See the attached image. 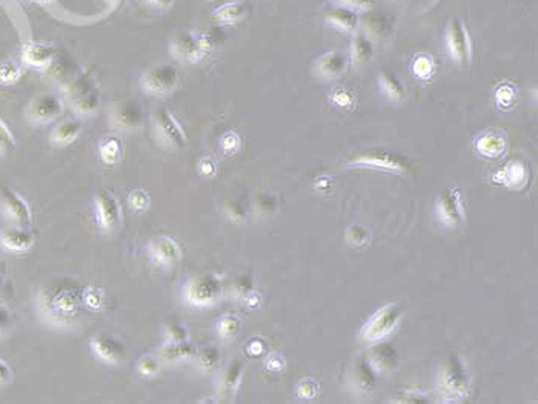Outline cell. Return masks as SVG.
<instances>
[{"instance_id": "cell-61", "label": "cell", "mask_w": 538, "mask_h": 404, "mask_svg": "<svg viewBox=\"0 0 538 404\" xmlns=\"http://www.w3.org/2000/svg\"><path fill=\"white\" fill-rule=\"evenodd\" d=\"M42 2H45V0H42Z\"/></svg>"}, {"instance_id": "cell-43", "label": "cell", "mask_w": 538, "mask_h": 404, "mask_svg": "<svg viewBox=\"0 0 538 404\" xmlns=\"http://www.w3.org/2000/svg\"><path fill=\"white\" fill-rule=\"evenodd\" d=\"M318 391H320V388H318L317 381L311 380V378L301 380L298 383V386H297L298 397L303 398V400H313V398H316L318 395Z\"/></svg>"}, {"instance_id": "cell-44", "label": "cell", "mask_w": 538, "mask_h": 404, "mask_svg": "<svg viewBox=\"0 0 538 404\" xmlns=\"http://www.w3.org/2000/svg\"><path fill=\"white\" fill-rule=\"evenodd\" d=\"M335 5H342L349 9H354L357 13H365L367 9H372L375 0H333Z\"/></svg>"}, {"instance_id": "cell-19", "label": "cell", "mask_w": 538, "mask_h": 404, "mask_svg": "<svg viewBox=\"0 0 538 404\" xmlns=\"http://www.w3.org/2000/svg\"><path fill=\"white\" fill-rule=\"evenodd\" d=\"M34 234L26 229V226L14 224V226H8L0 232V246L13 253L28 252L34 246Z\"/></svg>"}, {"instance_id": "cell-16", "label": "cell", "mask_w": 538, "mask_h": 404, "mask_svg": "<svg viewBox=\"0 0 538 404\" xmlns=\"http://www.w3.org/2000/svg\"><path fill=\"white\" fill-rule=\"evenodd\" d=\"M349 386L360 397H370L377 388V371L367 359H357L349 371Z\"/></svg>"}, {"instance_id": "cell-59", "label": "cell", "mask_w": 538, "mask_h": 404, "mask_svg": "<svg viewBox=\"0 0 538 404\" xmlns=\"http://www.w3.org/2000/svg\"><path fill=\"white\" fill-rule=\"evenodd\" d=\"M2 288H4V275L0 274V290H2Z\"/></svg>"}, {"instance_id": "cell-3", "label": "cell", "mask_w": 538, "mask_h": 404, "mask_svg": "<svg viewBox=\"0 0 538 404\" xmlns=\"http://www.w3.org/2000/svg\"><path fill=\"white\" fill-rule=\"evenodd\" d=\"M223 293L219 275L206 272L193 277L183 288V300L193 307H212L220 302Z\"/></svg>"}, {"instance_id": "cell-1", "label": "cell", "mask_w": 538, "mask_h": 404, "mask_svg": "<svg viewBox=\"0 0 538 404\" xmlns=\"http://www.w3.org/2000/svg\"><path fill=\"white\" fill-rule=\"evenodd\" d=\"M83 286L70 277L46 281L36 295V309L42 320L55 327H71L82 315Z\"/></svg>"}, {"instance_id": "cell-39", "label": "cell", "mask_w": 538, "mask_h": 404, "mask_svg": "<svg viewBox=\"0 0 538 404\" xmlns=\"http://www.w3.org/2000/svg\"><path fill=\"white\" fill-rule=\"evenodd\" d=\"M188 340V329L182 323H168L165 326V342L181 343Z\"/></svg>"}, {"instance_id": "cell-58", "label": "cell", "mask_w": 538, "mask_h": 404, "mask_svg": "<svg viewBox=\"0 0 538 404\" xmlns=\"http://www.w3.org/2000/svg\"><path fill=\"white\" fill-rule=\"evenodd\" d=\"M108 2H109L111 5H120L122 2H124V0H108Z\"/></svg>"}, {"instance_id": "cell-49", "label": "cell", "mask_w": 538, "mask_h": 404, "mask_svg": "<svg viewBox=\"0 0 538 404\" xmlns=\"http://www.w3.org/2000/svg\"><path fill=\"white\" fill-rule=\"evenodd\" d=\"M431 400L424 395V393H420V392H403V393H399L397 398H394L392 403H429Z\"/></svg>"}, {"instance_id": "cell-52", "label": "cell", "mask_w": 538, "mask_h": 404, "mask_svg": "<svg viewBox=\"0 0 538 404\" xmlns=\"http://www.w3.org/2000/svg\"><path fill=\"white\" fill-rule=\"evenodd\" d=\"M18 77V68L16 67V65H4V67H0V80L2 82H13Z\"/></svg>"}, {"instance_id": "cell-9", "label": "cell", "mask_w": 538, "mask_h": 404, "mask_svg": "<svg viewBox=\"0 0 538 404\" xmlns=\"http://www.w3.org/2000/svg\"><path fill=\"white\" fill-rule=\"evenodd\" d=\"M437 215L440 222L451 229H457L465 223L466 212L463 206V195L458 187H445L437 199Z\"/></svg>"}, {"instance_id": "cell-33", "label": "cell", "mask_w": 538, "mask_h": 404, "mask_svg": "<svg viewBox=\"0 0 538 404\" xmlns=\"http://www.w3.org/2000/svg\"><path fill=\"white\" fill-rule=\"evenodd\" d=\"M122 153H124V145H122V140L119 137H105L99 145V154L102 162L105 165L119 163L122 158Z\"/></svg>"}, {"instance_id": "cell-60", "label": "cell", "mask_w": 538, "mask_h": 404, "mask_svg": "<svg viewBox=\"0 0 538 404\" xmlns=\"http://www.w3.org/2000/svg\"><path fill=\"white\" fill-rule=\"evenodd\" d=\"M0 251H2V246H0Z\"/></svg>"}, {"instance_id": "cell-32", "label": "cell", "mask_w": 538, "mask_h": 404, "mask_svg": "<svg viewBox=\"0 0 538 404\" xmlns=\"http://www.w3.org/2000/svg\"><path fill=\"white\" fill-rule=\"evenodd\" d=\"M82 133V125L75 120H65L53 129L51 143L54 146H67L72 143Z\"/></svg>"}, {"instance_id": "cell-34", "label": "cell", "mask_w": 538, "mask_h": 404, "mask_svg": "<svg viewBox=\"0 0 538 404\" xmlns=\"http://www.w3.org/2000/svg\"><path fill=\"white\" fill-rule=\"evenodd\" d=\"M411 71L420 80H429L434 72H436V60L429 54H419L415 55L411 63Z\"/></svg>"}, {"instance_id": "cell-29", "label": "cell", "mask_w": 538, "mask_h": 404, "mask_svg": "<svg viewBox=\"0 0 538 404\" xmlns=\"http://www.w3.org/2000/svg\"><path fill=\"white\" fill-rule=\"evenodd\" d=\"M379 87L386 99L394 103H400L406 99V89L403 83L391 68H383L379 72Z\"/></svg>"}, {"instance_id": "cell-21", "label": "cell", "mask_w": 538, "mask_h": 404, "mask_svg": "<svg viewBox=\"0 0 538 404\" xmlns=\"http://www.w3.org/2000/svg\"><path fill=\"white\" fill-rule=\"evenodd\" d=\"M325 22L340 33L354 34L358 25H360V16L354 9L334 4L331 8L326 9Z\"/></svg>"}, {"instance_id": "cell-26", "label": "cell", "mask_w": 538, "mask_h": 404, "mask_svg": "<svg viewBox=\"0 0 538 404\" xmlns=\"http://www.w3.org/2000/svg\"><path fill=\"white\" fill-rule=\"evenodd\" d=\"M197 352H199V349L190 340L181 343H165L162 349L158 351V361L176 363L181 360H193L197 356Z\"/></svg>"}, {"instance_id": "cell-24", "label": "cell", "mask_w": 538, "mask_h": 404, "mask_svg": "<svg viewBox=\"0 0 538 404\" xmlns=\"http://www.w3.org/2000/svg\"><path fill=\"white\" fill-rule=\"evenodd\" d=\"M243 369H244V363L242 359H234L228 364V368L225 369L222 380H220V388H219L220 398L223 401H231L235 397V393H237L242 378H243Z\"/></svg>"}, {"instance_id": "cell-40", "label": "cell", "mask_w": 538, "mask_h": 404, "mask_svg": "<svg viewBox=\"0 0 538 404\" xmlns=\"http://www.w3.org/2000/svg\"><path fill=\"white\" fill-rule=\"evenodd\" d=\"M346 239L354 246H362V244L370 240V231L362 226V224H353L346 232Z\"/></svg>"}, {"instance_id": "cell-28", "label": "cell", "mask_w": 538, "mask_h": 404, "mask_svg": "<svg viewBox=\"0 0 538 404\" xmlns=\"http://www.w3.org/2000/svg\"><path fill=\"white\" fill-rule=\"evenodd\" d=\"M249 8L242 0H234V2L223 4L222 6L215 8L212 11V17L217 23L220 25H234L248 16Z\"/></svg>"}, {"instance_id": "cell-42", "label": "cell", "mask_w": 538, "mask_h": 404, "mask_svg": "<svg viewBox=\"0 0 538 404\" xmlns=\"http://www.w3.org/2000/svg\"><path fill=\"white\" fill-rule=\"evenodd\" d=\"M495 99L500 108H509L515 100V91L511 84H502L495 92Z\"/></svg>"}, {"instance_id": "cell-25", "label": "cell", "mask_w": 538, "mask_h": 404, "mask_svg": "<svg viewBox=\"0 0 538 404\" xmlns=\"http://www.w3.org/2000/svg\"><path fill=\"white\" fill-rule=\"evenodd\" d=\"M527 168L523 162L512 160L505 165L498 173L494 175V182L498 185H505L507 187H523L527 182Z\"/></svg>"}, {"instance_id": "cell-8", "label": "cell", "mask_w": 538, "mask_h": 404, "mask_svg": "<svg viewBox=\"0 0 538 404\" xmlns=\"http://www.w3.org/2000/svg\"><path fill=\"white\" fill-rule=\"evenodd\" d=\"M178 83L177 68L171 63H157L149 67L140 79L141 89L151 96H165L174 91Z\"/></svg>"}, {"instance_id": "cell-47", "label": "cell", "mask_w": 538, "mask_h": 404, "mask_svg": "<svg viewBox=\"0 0 538 404\" xmlns=\"http://www.w3.org/2000/svg\"><path fill=\"white\" fill-rule=\"evenodd\" d=\"M228 215L234 222H243L248 215V208L242 200H235L228 206Z\"/></svg>"}, {"instance_id": "cell-6", "label": "cell", "mask_w": 538, "mask_h": 404, "mask_svg": "<svg viewBox=\"0 0 538 404\" xmlns=\"http://www.w3.org/2000/svg\"><path fill=\"white\" fill-rule=\"evenodd\" d=\"M94 206L99 228L105 234H114L122 224V206L116 194L102 187L94 195Z\"/></svg>"}, {"instance_id": "cell-22", "label": "cell", "mask_w": 538, "mask_h": 404, "mask_svg": "<svg viewBox=\"0 0 538 404\" xmlns=\"http://www.w3.org/2000/svg\"><path fill=\"white\" fill-rule=\"evenodd\" d=\"M367 361L372 364V368L377 372L388 373L397 368L399 355H397V351L394 349V346L388 343H377L370 349V354H367Z\"/></svg>"}, {"instance_id": "cell-2", "label": "cell", "mask_w": 538, "mask_h": 404, "mask_svg": "<svg viewBox=\"0 0 538 404\" xmlns=\"http://www.w3.org/2000/svg\"><path fill=\"white\" fill-rule=\"evenodd\" d=\"M439 391L443 400L448 403L461 401L470 393V377L457 355H451L441 364L439 371Z\"/></svg>"}, {"instance_id": "cell-11", "label": "cell", "mask_w": 538, "mask_h": 404, "mask_svg": "<svg viewBox=\"0 0 538 404\" xmlns=\"http://www.w3.org/2000/svg\"><path fill=\"white\" fill-rule=\"evenodd\" d=\"M0 211L4 217L17 226H30L33 212L23 197L9 186H0Z\"/></svg>"}, {"instance_id": "cell-35", "label": "cell", "mask_w": 538, "mask_h": 404, "mask_svg": "<svg viewBox=\"0 0 538 404\" xmlns=\"http://www.w3.org/2000/svg\"><path fill=\"white\" fill-rule=\"evenodd\" d=\"M105 297H103L102 289L97 286H87L83 288V305L91 311H100Z\"/></svg>"}, {"instance_id": "cell-36", "label": "cell", "mask_w": 538, "mask_h": 404, "mask_svg": "<svg viewBox=\"0 0 538 404\" xmlns=\"http://www.w3.org/2000/svg\"><path fill=\"white\" fill-rule=\"evenodd\" d=\"M197 360H199V364L200 368L205 369V371H211L214 369L217 363H219V359H220V351L217 349L215 346H208L205 347L203 351L197 352Z\"/></svg>"}, {"instance_id": "cell-12", "label": "cell", "mask_w": 538, "mask_h": 404, "mask_svg": "<svg viewBox=\"0 0 538 404\" xmlns=\"http://www.w3.org/2000/svg\"><path fill=\"white\" fill-rule=\"evenodd\" d=\"M63 111V103L59 96L53 92H45L31 100L26 108L25 117L33 125H46L58 119Z\"/></svg>"}, {"instance_id": "cell-15", "label": "cell", "mask_w": 538, "mask_h": 404, "mask_svg": "<svg viewBox=\"0 0 538 404\" xmlns=\"http://www.w3.org/2000/svg\"><path fill=\"white\" fill-rule=\"evenodd\" d=\"M171 51L177 60L185 63H197L202 60L206 54V50L199 39V34H193L190 31H182L173 37Z\"/></svg>"}, {"instance_id": "cell-41", "label": "cell", "mask_w": 538, "mask_h": 404, "mask_svg": "<svg viewBox=\"0 0 538 404\" xmlns=\"http://www.w3.org/2000/svg\"><path fill=\"white\" fill-rule=\"evenodd\" d=\"M151 203V197L146 191L144 190H136L129 194V206L134 211H145L149 208Z\"/></svg>"}, {"instance_id": "cell-23", "label": "cell", "mask_w": 538, "mask_h": 404, "mask_svg": "<svg viewBox=\"0 0 538 404\" xmlns=\"http://www.w3.org/2000/svg\"><path fill=\"white\" fill-rule=\"evenodd\" d=\"M506 136L495 129L481 133L475 138V149L485 158H498L506 151Z\"/></svg>"}, {"instance_id": "cell-51", "label": "cell", "mask_w": 538, "mask_h": 404, "mask_svg": "<svg viewBox=\"0 0 538 404\" xmlns=\"http://www.w3.org/2000/svg\"><path fill=\"white\" fill-rule=\"evenodd\" d=\"M222 146L226 153H234L237 151V148L240 146V138L237 134L234 133H228L225 134L223 138H222Z\"/></svg>"}, {"instance_id": "cell-37", "label": "cell", "mask_w": 538, "mask_h": 404, "mask_svg": "<svg viewBox=\"0 0 538 404\" xmlns=\"http://www.w3.org/2000/svg\"><path fill=\"white\" fill-rule=\"evenodd\" d=\"M239 326L240 322L237 317L232 314H226L220 318L219 323H217V332H219L222 338H230L239 331Z\"/></svg>"}, {"instance_id": "cell-4", "label": "cell", "mask_w": 538, "mask_h": 404, "mask_svg": "<svg viewBox=\"0 0 538 404\" xmlns=\"http://www.w3.org/2000/svg\"><path fill=\"white\" fill-rule=\"evenodd\" d=\"M348 165L357 168L379 169V171L392 174H404L409 171V162L406 160L402 154L383 148H374L370 149V151L357 154L353 158H349Z\"/></svg>"}, {"instance_id": "cell-13", "label": "cell", "mask_w": 538, "mask_h": 404, "mask_svg": "<svg viewBox=\"0 0 538 404\" xmlns=\"http://www.w3.org/2000/svg\"><path fill=\"white\" fill-rule=\"evenodd\" d=\"M109 121L122 133H136L144 125V109L134 100H124L111 108Z\"/></svg>"}, {"instance_id": "cell-17", "label": "cell", "mask_w": 538, "mask_h": 404, "mask_svg": "<svg viewBox=\"0 0 538 404\" xmlns=\"http://www.w3.org/2000/svg\"><path fill=\"white\" fill-rule=\"evenodd\" d=\"M148 253L149 258L158 266H173L182 260L181 246L174 239L168 236H160L151 240L148 244Z\"/></svg>"}, {"instance_id": "cell-54", "label": "cell", "mask_w": 538, "mask_h": 404, "mask_svg": "<svg viewBox=\"0 0 538 404\" xmlns=\"http://www.w3.org/2000/svg\"><path fill=\"white\" fill-rule=\"evenodd\" d=\"M265 351V343H263L260 338H252V340L247 346V352L251 356H259Z\"/></svg>"}, {"instance_id": "cell-31", "label": "cell", "mask_w": 538, "mask_h": 404, "mask_svg": "<svg viewBox=\"0 0 538 404\" xmlns=\"http://www.w3.org/2000/svg\"><path fill=\"white\" fill-rule=\"evenodd\" d=\"M71 105H72L74 112L79 117H88V116L96 114V112L100 109V105H102L100 92H99L97 88H92L88 92L82 94L80 97L74 99L71 102Z\"/></svg>"}, {"instance_id": "cell-18", "label": "cell", "mask_w": 538, "mask_h": 404, "mask_svg": "<svg viewBox=\"0 0 538 404\" xmlns=\"http://www.w3.org/2000/svg\"><path fill=\"white\" fill-rule=\"evenodd\" d=\"M362 33L370 37L372 42H379L388 37L394 28V18L382 11H374V9H367L360 17Z\"/></svg>"}, {"instance_id": "cell-50", "label": "cell", "mask_w": 538, "mask_h": 404, "mask_svg": "<svg viewBox=\"0 0 538 404\" xmlns=\"http://www.w3.org/2000/svg\"><path fill=\"white\" fill-rule=\"evenodd\" d=\"M257 208L260 212H265V214L276 211L277 209L276 197H272L269 194H262L257 200Z\"/></svg>"}, {"instance_id": "cell-57", "label": "cell", "mask_w": 538, "mask_h": 404, "mask_svg": "<svg viewBox=\"0 0 538 404\" xmlns=\"http://www.w3.org/2000/svg\"><path fill=\"white\" fill-rule=\"evenodd\" d=\"M146 4L156 8H169L174 4V0H146Z\"/></svg>"}, {"instance_id": "cell-53", "label": "cell", "mask_w": 538, "mask_h": 404, "mask_svg": "<svg viewBox=\"0 0 538 404\" xmlns=\"http://www.w3.org/2000/svg\"><path fill=\"white\" fill-rule=\"evenodd\" d=\"M265 366L272 372H280V371L285 369V360H283V356L274 354V355L268 356L267 361H265Z\"/></svg>"}, {"instance_id": "cell-10", "label": "cell", "mask_w": 538, "mask_h": 404, "mask_svg": "<svg viewBox=\"0 0 538 404\" xmlns=\"http://www.w3.org/2000/svg\"><path fill=\"white\" fill-rule=\"evenodd\" d=\"M445 43L448 54L454 63L458 67H465L470 62L472 48H470V39L469 33L466 30V25L461 18L456 17L448 23L446 33H445Z\"/></svg>"}, {"instance_id": "cell-20", "label": "cell", "mask_w": 538, "mask_h": 404, "mask_svg": "<svg viewBox=\"0 0 538 404\" xmlns=\"http://www.w3.org/2000/svg\"><path fill=\"white\" fill-rule=\"evenodd\" d=\"M348 68L346 55L340 51H328L320 55L314 63V74L322 80H334L342 77Z\"/></svg>"}, {"instance_id": "cell-45", "label": "cell", "mask_w": 538, "mask_h": 404, "mask_svg": "<svg viewBox=\"0 0 538 404\" xmlns=\"http://www.w3.org/2000/svg\"><path fill=\"white\" fill-rule=\"evenodd\" d=\"M252 290H254V286L249 277H240L239 280H235L232 285V293L237 295V298H242V300L247 298Z\"/></svg>"}, {"instance_id": "cell-56", "label": "cell", "mask_w": 538, "mask_h": 404, "mask_svg": "<svg viewBox=\"0 0 538 404\" xmlns=\"http://www.w3.org/2000/svg\"><path fill=\"white\" fill-rule=\"evenodd\" d=\"M214 162L211 160V158H203L202 163H200V173L205 174V175H211L214 173Z\"/></svg>"}, {"instance_id": "cell-48", "label": "cell", "mask_w": 538, "mask_h": 404, "mask_svg": "<svg viewBox=\"0 0 538 404\" xmlns=\"http://www.w3.org/2000/svg\"><path fill=\"white\" fill-rule=\"evenodd\" d=\"M13 315L9 312V309L0 305V338L5 337L13 327Z\"/></svg>"}, {"instance_id": "cell-46", "label": "cell", "mask_w": 538, "mask_h": 404, "mask_svg": "<svg viewBox=\"0 0 538 404\" xmlns=\"http://www.w3.org/2000/svg\"><path fill=\"white\" fill-rule=\"evenodd\" d=\"M331 102H334L338 108L348 109L354 103V99L351 96V92H349L348 89L337 88L331 92Z\"/></svg>"}, {"instance_id": "cell-38", "label": "cell", "mask_w": 538, "mask_h": 404, "mask_svg": "<svg viewBox=\"0 0 538 404\" xmlns=\"http://www.w3.org/2000/svg\"><path fill=\"white\" fill-rule=\"evenodd\" d=\"M158 369H160V361L153 355L141 356L137 363V371L141 377H145V378L154 377V375L158 373Z\"/></svg>"}, {"instance_id": "cell-5", "label": "cell", "mask_w": 538, "mask_h": 404, "mask_svg": "<svg viewBox=\"0 0 538 404\" xmlns=\"http://www.w3.org/2000/svg\"><path fill=\"white\" fill-rule=\"evenodd\" d=\"M402 315L403 309L397 303H389L380 307L362 329L360 338L365 343L380 342L382 338L389 335L392 329L399 324Z\"/></svg>"}, {"instance_id": "cell-14", "label": "cell", "mask_w": 538, "mask_h": 404, "mask_svg": "<svg viewBox=\"0 0 538 404\" xmlns=\"http://www.w3.org/2000/svg\"><path fill=\"white\" fill-rule=\"evenodd\" d=\"M91 349L97 359L107 364H119L124 361L127 346L119 337L112 334H99L91 340Z\"/></svg>"}, {"instance_id": "cell-27", "label": "cell", "mask_w": 538, "mask_h": 404, "mask_svg": "<svg viewBox=\"0 0 538 404\" xmlns=\"http://www.w3.org/2000/svg\"><path fill=\"white\" fill-rule=\"evenodd\" d=\"M349 54H351V60L355 67H363V65L370 63L375 55V46L374 42L366 37L362 31H355L351 40V48H349Z\"/></svg>"}, {"instance_id": "cell-30", "label": "cell", "mask_w": 538, "mask_h": 404, "mask_svg": "<svg viewBox=\"0 0 538 404\" xmlns=\"http://www.w3.org/2000/svg\"><path fill=\"white\" fill-rule=\"evenodd\" d=\"M54 59V50L45 43H30L23 51V62L34 68L50 67Z\"/></svg>"}, {"instance_id": "cell-7", "label": "cell", "mask_w": 538, "mask_h": 404, "mask_svg": "<svg viewBox=\"0 0 538 404\" xmlns=\"http://www.w3.org/2000/svg\"><path fill=\"white\" fill-rule=\"evenodd\" d=\"M154 136L157 142L168 149H183L186 146V136L181 124L166 108H158L153 117Z\"/></svg>"}, {"instance_id": "cell-55", "label": "cell", "mask_w": 538, "mask_h": 404, "mask_svg": "<svg viewBox=\"0 0 538 404\" xmlns=\"http://www.w3.org/2000/svg\"><path fill=\"white\" fill-rule=\"evenodd\" d=\"M13 378V371L9 368V364L0 359V384H6Z\"/></svg>"}]
</instances>
